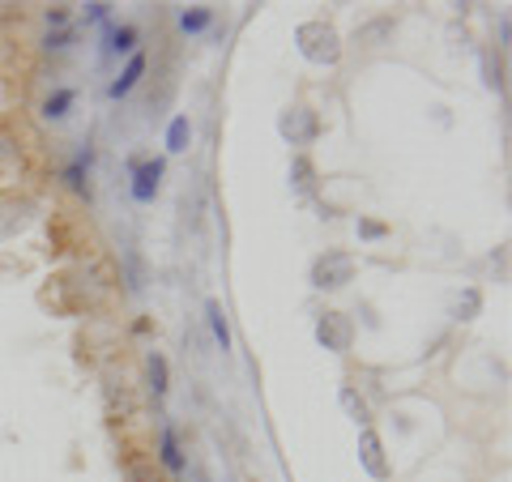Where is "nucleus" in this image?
<instances>
[{
  "mask_svg": "<svg viewBox=\"0 0 512 482\" xmlns=\"http://www.w3.org/2000/svg\"><path fill=\"white\" fill-rule=\"evenodd\" d=\"M99 299H103V286L94 278H86L82 269L77 273H56V278L47 282V291H43V303L52 312H60V316H82L90 308H99Z\"/></svg>",
  "mask_w": 512,
  "mask_h": 482,
  "instance_id": "nucleus-1",
  "label": "nucleus"
},
{
  "mask_svg": "<svg viewBox=\"0 0 512 482\" xmlns=\"http://www.w3.org/2000/svg\"><path fill=\"white\" fill-rule=\"evenodd\" d=\"M295 39H299V52L312 64H338V56H342V39L329 22H303L295 30Z\"/></svg>",
  "mask_w": 512,
  "mask_h": 482,
  "instance_id": "nucleus-2",
  "label": "nucleus"
},
{
  "mask_svg": "<svg viewBox=\"0 0 512 482\" xmlns=\"http://www.w3.org/2000/svg\"><path fill=\"white\" fill-rule=\"evenodd\" d=\"M350 278H355V256L350 252H325L312 265V286H320V291H338Z\"/></svg>",
  "mask_w": 512,
  "mask_h": 482,
  "instance_id": "nucleus-3",
  "label": "nucleus"
},
{
  "mask_svg": "<svg viewBox=\"0 0 512 482\" xmlns=\"http://www.w3.org/2000/svg\"><path fill=\"white\" fill-rule=\"evenodd\" d=\"M278 128L291 146H308V141H316V133H320V120H316L312 107H291V111H282Z\"/></svg>",
  "mask_w": 512,
  "mask_h": 482,
  "instance_id": "nucleus-4",
  "label": "nucleus"
},
{
  "mask_svg": "<svg viewBox=\"0 0 512 482\" xmlns=\"http://www.w3.org/2000/svg\"><path fill=\"white\" fill-rule=\"evenodd\" d=\"M30 214H35V201L30 197H18V192H0V239H13L18 235Z\"/></svg>",
  "mask_w": 512,
  "mask_h": 482,
  "instance_id": "nucleus-5",
  "label": "nucleus"
},
{
  "mask_svg": "<svg viewBox=\"0 0 512 482\" xmlns=\"http://www.w3.org/2000/svg\"><path fill=\"white\" fill-rule=\"evenodd\" d=\"M316 337H320V346L325 350H350V337H355V325H350V316L342 312H325L320 316V325H316Z\"/></svg>",
  "mask_w": 512,
  "mask_h": 482,
  "instance_id": "nucleus-6",
  "label": "nucleus"
},
{
  "mask_svg": "<svg viewBox=\"0 0 512 482\" xmlns=\"http://www.w3.org/2000/svg\"><path fill=\"white\" fill-rule=\"evenodd\" d=\"M359 457H363V465H367V474H372V478H384V474H389V465H384V444H380L376 431H363Z\"/></svg>",
  "mask_w": 512,
  "mask_h": 482,
  "instance_id": "nucleus-7",
  "label": "nucleus"
},
{
  "mask_svg": "<svg viewBox=\"0 0 512 482\" xmlns=\"http://www.w3.org/2000/svg\"><path fill=\"white\" fill-rule=\"evenodd\" d=\"M141 73H146V56H133V60H128V69L116 77V82H111V90H107V94H111V99H124V94L141 82Z\"/></svg>",
  "mask_w": 512,
  "mask_h": 482,
  "instance_id": "nucleus-8",
  "label": "nucleus"
},
{
  "mask_svg": "<svg viewBox=\"0 0 512 482\" xmlns=\"http://www.w3.org/2000/svg\"><path fill=\"white\" fill-rule=\"evenodd\" d=\"M158 175H163V163H146V167H137V184H133V197H137V201H150V197H154Z\"/></svg>",
  "mask_w": 512,
  "mask_h": 482,
  "instance_id": "nucleus-9",
  "label": "nucleus"
},
{
  "mask_svg": "<svg viewBox=\"0 0 512 482\" xmlns=\"http://www.w3.org/2000/svg\"><path fill=\"white\" fill-rule=\"evenodd\" d=\"M73 99H77L73 90H56L52 99L43 103V116H47V120H64V116H69V107H73Z\"/></svg>",
  "mask_w": 512,
  "mask_h": 482,
  "instance_id": "nucleus-10",
  "label": "nucleus"
},
{
  "mask_svg": "<svg viewBox=\"0 0 512 482\" xmlns=\"http://www.w3.org/2000/svg\"><path fill=\"white\" fill-rule=\"evenodd\" d=\"M146 372H150L154 397H163V393H167V359H163V355H150V359H146Z\"/></svg>",
  "mask_w": 512,
  "mask_h": 482,
  "instance_id": "nucleus-11",
  "label": "nucleus"
},
{
  "mask_svg": "<svg viewBox=\"0 0 512 482\" xmlns=\"http://www.w3.org/2000/svg\"><path fill=\"white\" fill-rule=\"evenodd\" d=\"M188 137H192V128H188V120L180 116V120H171V128H167V150L171 154H180V150H188Z\"/></svg>",
  "mask_w": 512,
  "mask_h": 482,
  "instance_id": "nucleus-12",
  "label": "nucleus"
},
{
  "mask_svg": "<svg viewBox=\"0 0 512 482\" xmlns=\"http://www.w3.org/2000/svg\"><path fill=\"white\" fill-rule=\"evenodd\" d=\"M124 482H163V474H158L150 461H128Z\"/></svg>",
  "mask_w": 512,
  "mask_h": 482,
  "instance_id": "nucleus-13",
  "label": "nucleus"
},
{
  "mask_svg": "<svg viewBox=\"0 0 512 482\" xmlns=\"http://www.w3.org/2000/svg\"><path fill=\"white\" fill-rule=\"evenodd\" d=\"M342 406L350 410V419H355V423H367V419H372V414H367V401H363L355 389H342Z\"/></svg>",
  "mask_w": 512,
  "mask_h": 482,
  "instance_id": "nucleus-14",
  "label": "nucleus"
},
{
  "mask_svg": "<svg viewBox=\"0 0 512 482\" xmlns=\"http://www.w3.org/2000/svg\"><path fill=\"white\" fill-rule=\"evenodd\" d=\"M210 325H214V337L222 350H231V333H227V320H222V303H210Z\"/></svg>",
  "mask_w": 512,
  "mask_h": 482,
  "instance_id": "nucleus-15",
  "label": "nucleus"
},
{
  "mask_svg": "<svg viewBox=\"0 0 512 482\" xmlns=\"http://www.w3.org/2000/svg\"><path fill=\"white\" fill-rule=\"evenodd\" d=\"M163 461L171 465V470L184 474V457H180V444H175V431H163Z\"/></svg>",
  "mask_w": 512,
  "mask_h": 482,
  "instance_id": "nucleus-16",
  "label": "nucleus"
},
{
  "mask_svg": "<svg viewBox=\"0 0 512 482\" xmlns=\"http://www.w3.org/2000/svg\"><path fill=\"white\" fill-rule=\"evenodd\" d=\"M133 47H137V30L133 26L111 30V52H133Z\"/></svg>",
  "mask_w": 512,
  "mask_h": 482,
  "instance_id": "nucleus-17",
  "label": "nucleus"
},
{
  "mask_svg": "<svg viewBox=\"0 0 512 482\" xmlns=\"http://www.w3.org/2000/svg\"><path fill=\"white\" fill-rule=\"evenodd\" d=\"M180 26H184V30H205V26H210V9H192V13H180Z\"/></svg>",
  "mask_w": 512,
  "mask_h": 482,
  "instance_id": "nucleus-18",
  "label": "nucleus"
},
{
  "mask_svg": "<svg viewBox=\"0 0 512 482\" xmlns=\"http://www.w3.org/2000/svg\"><path fill=\"white\" fill-rule=\"evenodd\" d=\"M86 167H90V150H86V154H77V163L69 167V184H73V188H86V180H82Z\"/></svg>",
  "mask_w": 512,
  "mask_h": 482,
  "instance_id": "nucleus-19",
  "label": "nucleus"
},
{
  "mask_svg": "<svg viewBox=\"0 0 512 482\" xmlns=\"http://www.w3.org/2000/svg\"><path fill=\"white\" fill-rule=\"evenodd\" d=\"M389 26H393V22H372V26H363L355 39H359L363 47H372V39H380V35H384V30H389Z\"/></svg>",
  "mask_w": 512,
  "mask_h": 482,
  "instance_id": "nucleus-20",
  "label": "nucleus"
},
{
  "mask_svg": "<svg viewBox=\"0 0 512 482\" xmlns=\"http://www.w3.org/2000/svg\"><path fill=\"white\" fill-rule=\"evenodd\" d=\"M295 188H299V192H308V188H312V167L303 163V158L295 163Z\"/></svg>",
  "mask_w": 512,
  "mask_h": 482,
  "instance_id": "nucleus-21",
  "label": "nucleus"
},
{
  "mask_svg": "<svg viewBox=\"0 0 512 482\" xmlns=\"http://www.w3.org/2000/svg\"><path fill=\"white\" fill-rule=\"evenodd\" d=\"M359 231H363L367 239H380V235H384V227H380V222H359Z\"/></svg>",
  "mask_w": 512,
  "mask_h": 482,
  "instance_id": "nucleus-22",
  "label": "nucleus"
},
{
  "mask_svg": "<svg viewBox=\"0 0 512 482\" xmlns=\"http://www.w3.org/2000/svg\"><path fill=\"white\" fill-rule=\"evenodd\" d=\"M5 167H9V150H5V146H0V171H5Z\"/></svg>",
  "mask_w": 512,
  "mask_h": 482,
  "instance_id": "nucleus-23",
  "label": "nucleus"
}]
</instances>
